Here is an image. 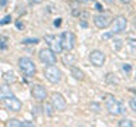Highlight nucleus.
Wrapping results in <instances>:
<instances>
[{"instance_id":"2eb2a0df","label":"nucleus","mask_w":136,"mask_h":127,"mask_svg":"<svg viewBox=\"0 0 136 127\" xmlns=\"http://www.w3.org/2000/svg\"><path fill=\"white\" fill-rule=\"evenodd\" d=\"M3 79H4L6 83H13V82H16V75H14V72L9 71L3 75Z\"/></svg>"},{"instance_id":"ea45409f","label":"nucleus","mask_w":136,"mask_h":127,"mask_svg":"<svg viewBox=\"0 0 136 127\" xmlns=\"http://www.w3.org/2000/svg\"><path fill=\"white\" fill-rule=\"evenodd\" d=\"M86 1H91V0H86ZM92 1H94V0H92Z\"/></svg>"},{"instance_id":"a878e982","label":"nucleus","mask_w":136,"mask_h":127,"mask_svg":"<svg viewBox=\"0 0 136 127\" xmlns=\"http://www.w3.org/2000/svg\"><path fill=\"white\" fill-rule=\"evenodd\" d=\"M129 106H130V110H132V112H136V99L135 98H132L129 100Z\"/></svg>"},{"instance_id":"9d476101","label":"nucleus","mask_w":136,"mask_h":127,"mask_svg":"<svg viewBox=\"0 0 136 127\" xmlns=\"http://www.w3.org/2000/svg\"><path fill=\"white\" fill-rule=\"evenodd\" d=\"M94 24H95L98 28H106V27H109L111 25V17L108 16V14H103V13H101V14H98V16H95L94 17Z\"/></svg>"},{"instance_id":"393cba45","label":"nucleus","mask_w":136,"mask_h":127,"mask_svg":"<svg viewBox=\"0 0 136 127\" xmlns=\"http://www.w3.org/2000/svg\"><path fill=\"white\" fill-rule=\"evenodd\" d=\"M122 45H123V44H122V40H113V48H115V50H120Z\"/></svg>"},{"instance_id":"1a4fd4ad","label":"nucleus","mask_w":136,"mask_h":127,"mask_svg":"<svg viewBox=\"0 0 136 127\" xmlns=\"http://www.w3.org/2000/svg\"><path fill=\"white\" fill-rule=\"evenodd\" d=\"M105 59H106L105 54L102 51H99V50H94V51L89 54V61H91V64L95 65V66H102V65L105 64Z\"/></svg>"},{"instance_id":"72a5a7b5","label":"nucleus","mask_w":136,"mask_h":127,"mask_svg":"<svg viewBox=\"0 0 136 127\" xmlns=\"http://www.w3.org/2000/svg\"><path fill=\"white\" fill-rule=\"evenodd\" d=\"M24 126H28V127H33L34 123H31V121H23V127Z\"/></svg>"},{"instance_id":"bb28decb","label":"nucleus","mask_w":136,"mask_h":127,"mask_svg":"<svg viewBox=\"0 0 136 127\" xmlns=\"http://www.w3.org/2000/svg\"><path fill=\"white\" fill-rule=\"evenodd\" d=\"M71 13H72V16H75V17H79V16H81V13H82V10L78 9V7H74Z\"/></svg>"},{"instance_id":"4468645a","label":"nucleus","mask_w":136,"mask_h":127,"mask_svg":"<svg viewBox=\"0 0 136 127\" xmlns=\"http://www.w3.org/2000/svg\"><path fill=\"white\" fill-rule=\"evenodd\" d=\"M62 64H64L65 66L74 65V55L72 54H64V57H62Z\"/></svg>"},{"instance_id":"b1692460","label":"nucleus","mask_w":136,"mask_h":127,"mask_svg":"<svg viewBox=\"0 0 136 127\" xmlns=\"http://www.w3.org/2000/svg\"><path fill=\"white\" fill-rule=\"evenodd\" d=\"M9 23H11V16H6V17H3L0 20V25H6Z\"/></svg>"},{"instance_id":"4c0bfd02","label":"nucleus","mask_w":136,"mask_h":127,"mask_svg":"<svg viewBox=\"0 0 136 127\" xmlns=\"http://www.w3.org/2000/svg\"><path fill=\"white\" fill-rule=\"evenodd\" d=\"M103 1H106V3H109V4H112V3L115 1V0H103Z\"/></svg>"},{"instance_id":"6ab92c4d","label":"nucleus","mask_w":136,"mask_h":127,"mask_svg":"<svg viewBox=\"0 0 136 127\" xmlns=\"http://www.w3.org/2000/svg\"><path fill=\"white\" fill-rule=\"evenodd\" d=\"M105 81H106L108 83H115V85H118V79H116V76L113 75V74H106Z\"/></svg>"},{"instance_id":"cd10ccee","label":"nucleus","mask_w":136,"mask_h":127,"mask_svg":"<svg viewBox=\"0 0 136 127\" xmlns=\"http://www.w3.org/2000/svg\"><path fill=\"white\" fill-rule=\"evenodd\" d=\"M91 109H92V112L98 113V112H99V104L98 103H91Z\"/></svg>"},{"instance_id":"f03ea898","label":"nucleus","mask_w":136,"mask_h":127,"mask_svg":"<svg viewBox=\"0 0 136 127\" xmlns=\"http://www.w3.org/2000/svg\"><path fill=\"white\" fill-rule=\"evenodd\" d=\"M44 76L45 79L51 83H58L62 78V72L60 68H57L55 65H47V68L44 69Z\"/></svg>"},{"instance_id":"f257e3e1","label":"nucleus","mask_w":136,"mask_h":127,"mask_svg":"<svg viewBox=\"0 0 136 127\" xmlns=\"http://www.w3.org/2000/svg\"><path fill=\"white\" fill-rule=\"evenodd\" d=\"M105 104H106V109H108V112H109V114H112V116H119V114L126 113V107H125L120 102H118L113 96H111V95L106 96Z\"/></svg>"},{"instance_id":"39448f33","label":"nucleus","mask_w":136,"mask_h":127,"mask_svg":"<svg viewBox=\"0 0 136 127\" xmlns=\"http://www.w3.org/2000/svg\"><path fill=\"white\" fill-rule=\"evenodd\" d=\"M60 41H61L62 50H65V51H71L75 47V35L71 31H64L62 35L60 37Z\"/></svg>"},{"instance_id":"c85d7f7f","label":"nucleus","mask_w":136,"mask_h":127,"mask_svg":"<svg viewBox=\"0 0 136 127\" xmlns=\"http://www.w3.org/2000/svg\"><path fill=\"white\" fill-rule=\"evenodd\" d=\"M129 45H130V51H132V54H133V52H135V40H133V38L129 41Z\"/></svg>"},{"instance_id":"7c9ffc66","label":"nucleus","mask_w":136,"mask_h":127,"mask_svg":"<svg viewBox=\"0 0 136 127\" xmlns=\"http://www.w3.org/2000/svg\"><path fill=\"white\" fill-rule=\"evenodd\" d=\"M95 9H96V10H98V12H103V7H102V4H101V3H98V1H96V3H95Z\"/></svg>"},{"instance_id":"e433bc0d","label":"nucleus","mask_w":136,"mask_h":127,"mask_svg":"<svg viewBox=\"0 0 136 127\" xmlns=\"http://www.w3.org/2000/svg\"><path fill=\"white\" fill-rule=\"evenodd\" d=\"M119 1H120V3H123V4H128V3L132 1V0H119Z\"/></svg>"},{"instance_id":"6e6552de","label":"nucleus","mask_w":136,"mask_h":127,"mask_svg":"<svg viewBox=\"0 0 136 127\" xmlns=\"http://www.w3.org/2000/svg\"><path fill=\"white\" fill-rule=\"evenodd\" d=\"M126 25H128V20H126L123 16H119V17H116L115 20H113L111 33H112V34H119V33L125 31Z\"/></svg>"},{"instance_id":"f8f14e48","label":"nucleus","mask_w":136,"mask_h":127,"mask_svg":"<svg viewBox=\"0 0 136 127\" xmlns=\"http://www.w3.org/2000/svg\"><path fill=\"white\" fill-rule=\"evenodd\" d=\"M45 41L51 45V50H52L54 54H61L62 47H61V41H60V38H55L54 35H47V37H45Z\"/></svg>"},{"instance_id":"dca6fc26","label":"nucleus","mask_w":136,"mask_h":127,"mask_svg":"<svg viewBox=\"0 0 136 127\" xmlns=\"http://www.w3.org/2000/svg\"><path fill=\"white\" fill-rule=\"evenodd\" d=\"M6 126L9 127H23V121L17 120V119H10L6 121Z\"/></svg>"},{"instance_id":"20e7f679","label":"nucleus","mask_w":136,"mask_h":127,"mask_svg":"<svg viewBox=\"0 0 136 127\" xmlns=\"http://www.w3.org/2000/svg\"><path fill=\"white\" fill-rule=\"evenodd\" d=\"M1 102L3 104L6 106V109L7 110H11V112H20L21 110V102H20V99H17L16 96H3L1 99Z\"/></svg>"},{"instance_id":"7ed1b4c3","label":"nucleus","mask_w":136,"mask_h":127,"mask_svg":"<svg viewBox=\"0 0 136 127\" xmlns=\"http://www.w3.org/2000/svg\"><path fill=\"white\" fill-rule=\"evenodd\" d=\"M18 68H20V71H21L26 76H33L34 74H35V71H37L34 62L30 58H26V57H21L18 59Z\"/></svg>"},{"instance_id":"aec40b11","label":"nucleus","mask_w":136,"mask_h":127,"mask_svg":"<svg viewBox=\"0 0 136 127\" xmlns=\"http://www.w3.org/2000/svg\"><path fill=\"white\" fill-rule=\"evenodd\" d=\"M0 92H1V95L3 96H10V95H13L10 90V88L7 86V83L6 85H3V86H0Z\"/></svg>"},{"instance_id":"58836bf2","label":"nucleus","mask_w":136,"mask_h":127,"mask_svg":"<svg viewBox=\"0 0 136 127\" xmlns=\"http://www.w3.org/2000/svg\"><path fill=\"white\" fill-rule=\"evenodd\" d=\"M40 0H31V3H38Z\"/></svg>"},{"instance_id":"2f4dec72","label":"nucleus","mask_w":136,"mask_h":127,"mask_svg":"<svg viewBox=\"0 0 136 127\" xmlns=\"http://www.w3.org/2000/svg\"><path fill=\"white\" fill-rule=\"evenodd\" d=\"M111 37H113V34L111 33V31H109V33H105V34L102 35V38H103V40H108V38H111Z\"/></svg>"},{"instance_id":"a211bd4d","label":"nucleus","mask_w":136,"mask_h":127,"mask_svg":"<svg viewBox=\"0 0 136 127\" xmlns=\"http://www.w3.org/2000/svg\"><path fill=\"white\" fill-rule=\"evenodd\" d=\"M44 113L47 116H54V107H52V104H51V103H45Z\"/></svg>"},{"instance_id":"4be33fe9","label":"nucleus","mask_w":136,"mask_h":127,"mask_svg":"<svg viewBox=\"0 0 136 127\" xmlns=\"http://www.w3.org/2000/svg\"><path fill=\"white\" fill-rule=\"evenodd\" d=\"M7 38H6L4 35H0V50H6L7 48Z\"/></svg>"},{"instance_id":"0eeeda50","label":"nucleus","mask_w":136,"mask_h":127,"mask_svg":"<svg viewBox=\"0 0 136 127\" xmlns=\"http://www.w3.org/2000/svg\"><path fill=\"white\" fill-rule=\"evenodd\" d=\"M50 103L52 104L54 110H64L65 106H67V102H65L64 96H62L61 93H57V92H54L52 95H51Z\"/></svg>"},{"instance_id":"9b49d317","label":"nucleus","mask_w":136,"mask_h":127,"mask_svg":"<svg viewBox=\"0 0 136 127\" xmlns=\"http://www.w3.org/2000/svg\"><path fill=\"white\" fill-rule=\"evenodd\" d=\"M31 93H33V96L35 100H38V102H43L47 98V90H45L44 86H41V85H34L31 88Z\"/></svg>"},{"instance_id":"5701e85b","label":"nucleus","mask_w":136,"mask_h":127,"mask_svg":"<svg viewBox=\"0 0 136 127\" xmlns=\"http://www.w3.org/2000/svg\"><path fill=\"white\" fill-rule=\"evenodd\" d=\"M122 71H123L126 75H129L130 72H132V65H129V64H123V65H122Z\"/></svg>"},{"instance_id":"f704fd0d","label":"nucleus","mask_w":136,"mask_h":127,"mask_svg":"<svg viewBox=\"0 0 136 127\" xmlns=\"http://www.w3.org/2000/svg\"><path fill=\"white\" fill-rule=\"evenodd\" d=\"M6 4H7V0H0V9H1V7H4Z\"/></svg>"},{"instance_id":"412c9836","label":"nucleus","mask_w":136,"mask_h":127,"mask_svg":"<svg viewBox=\"0 0 136 127\" xmlns=\"http://www.w3.org/2000/svg\"><path fill=\"white\" fill-rule=\"evenodd\" d=\"M38 42H40L38 38H24L21 41V44H24V45H31V44H38Z\"/></svg>"},{"instance_id":"c756f323","label":"nucleus","mask_w":136,"mask_h":127,"mask_svg":"<svg viewBox=\"0 0 136 127\" xmlns=\"http://www.w3.org/2000/svg\"><path fill=\"white\" fill-rule=\"evenodd\" d=\"M16 27H17L18 30H23V28H24V24H23L20 20H16Z\"/></svg>"},{"instance_id":"423d86ee","label":"nucleus","mask_w":136,"mask_h":127,"mask_svg":"<svg viewBox=\"0 0 136 127\" xmlns=\"http://www.w3.org/2000/svg\"><path fill=\"white\" fill-rule=\"evenodd\" d=\"M38 58H40V61L43 64H45V65H55L57 62V57L51 48H43L38 52Z\"/></svg>"},{"instance_id":"ddd939ff","label":"nucleus","mask_w":136,"mask_h":127,"mask_svg":"<svg viewBox=\"0 0 136 127\" xmlns=\"http://www.w3.org/2000/svg\"><path fill=\"white\" fill-rule=\"evenodd\" d=\"M69 71H71V75H72L77 81H82V79H84V72L79 69L78 66L71 65V66H69Z\"/></svg>"},{"instance_id":"f3484780","label":"nucleus","mask_w":136,"mask_h":127,"mask_svg":"<svg viewBox=\"0 0 136 127\" xmlns=\"http://www.w3.org/2000/svg\"><path fill=\"white\" fill-rule=\"evenodd\" d=\"M118 126H120V127H133L135 123H133V120H130V119H123V120H120L118 123Z\"/></svg>"},{"instance_id":"c9c22d12","label":"nucleus","mask_w":136,"mask_h":127,"mask_svg":"<svg viewBox=\"0 0 136 127\" xmlns=\"http://www.w3.org/2000/svg\"><path fill=\"white\" fill-rule=\"evenodd\" d=\"M81 27H88V23H86V21H85V20H81Z\"/></svg>"},{"instance_id":"473e14b6","label":"nucleus","mask_w":136,"mask_h":127,"mask_svg":"<svg viewBox=\"0 0 136 127\" xmlns=\"http://www.w3.org/2000/svg\"><path fill=\"white\" fill-rule=\"evenodd\" d=\"M61 20L62 18H55V20H54V25H55V27H60V25H61Z\"/></svg>"}]
</instances>
